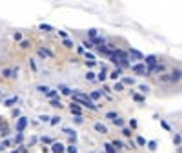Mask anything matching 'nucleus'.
I'll list each match as a JSON object with an SVG mask.
<instances>
[{"label": "nucleus", "instance_id": "nucleus-43", "mask_svg": "<svg viewBox=\"0 0 182 153\" xmlns=\"http://www.w3.org/2000/svg\"><path fill=\"white\" fill-rule=\"evenodd\" d=\"M13 37H15V40H20V42H22V35H20V33H15Z\"/></svg>", "mask_w": 182, "mask_h": 153}, {"label": "nucleus", "instance_id": "nucleus-19", "mask_svg": "<svg viewBox=\"0 0 182 153\" xmlns=\"http://www.w3.org/2000/svg\"><path fill=\"white\" fill-rule=\"evenodd\" d=\"M49 106H53V107H62V102H60L58 99H53V100L49 102Z\"/></svg>", "mask_w": 182, "mask_h": 153}, {"label": "nucleus", "instance_id": "nucleus-31", "mask_svg": "<svg viewBox=\"0 0 182 153\" xmlns=\"http://www.w3.org/2000/svg\"><path fill=\"white\" fill-rule=\"evenodd\" d=\"M64 46H66V48H73V42H71L69 38H64Z\"/></svg>", "mask_w": 182, "mask_h": 153}, {"label": "nucleus", "instance_id": "nucleus-47", "mask_svg": "<svg viewBox=\"0 0 182 153\" xmlns=\"http://www.w3.org/2000/svg\"><path fill=\"white\" fill-rule=\"evenodd\" d=\"M129 126L131 128H136V120H129Z\"/></svg>", "mask_w": 182, "mask_h": 153}, {"label": "nucleus", "instance_id": "nucleus-28", "mask_svg": "<svg viewBox=\"0 0 182 153\" xmlns=\"http://www.w3.org/2000/svg\"><path fill=\"white\" fill-rule=\"evenodd\" d=\"M86 78H87V80H95L97 77H95V73H93V71H87V73H86Z\"/></svg>", "mask_w": 182, "mask_h": 153}, {"label": "nucleus", "instance_id": "nucleus-30", "mask_svg": "<svg viewBox=\"0 0 182 153\" xmlns=\"http://www.w3.org/2000/svg\"><path fill=\"white\" fill-rule=\"evenodd\" d=\"M49 122H51L53 126H57V124L60 122V117H51V119H49Z\"/></svg>", "mask_w": 182, "mask_h": 153}, {"label": "nucleus", "instance_id": "nucleus-11", "mask_svg": "<svg viewBox=\"0 0 182 153\" xmlns=\"http://www.w3.org/2000/svg\"><path fill=\"white\" fill-rule=\"evenodd\" d=\"M120 75H122V68H115V69H113V71H111V75H109V77L117 80V78H119Z\"/></svg>", "mask_w": 182, "mask_h": 153}, {"label": "nucleus", "instance_id": "nucleus-40", "mask_svg": "<svg viewBox=\"0 0 182 153\" xmlns=\"http://www.w3.org/2000/svg\"><path fill=\"white\" fill-rule=\"evenodd\" d=\"M49 119H51V117H48V115H40V120H42V122H48Z\"/></svg>", "mask_w": 182, "mask_h": 153}, {"label": "nucleus", "instance_id": "nucleus-6", "mask_svg": "<svg viewBox=\"0 0 182 153\" xmlns=\"http://www.w3.org/2000/svg\"><path fill=\"white\" fill-rule=\"evenodd\" d=\"M51 151H53V153H64V151H66V148H64V144L55 142V144L51 146Z\"/></svg>", "mask_w": 182, "mask_h": 153}, {"label": "nucleus", "instance_id": "nucleus-27", "mask_svg": "<svg viewBox=\"0 0 182 153\" xmlns=\"http://www.w3.org/2000/svg\"><path fill=\"white\" fill-rule=\"evenodd\" d=\"M113 122H115V126H119V128H122V126H124V120H122L120 117H117V119L113 120Z\"/></svg>", "mask_w": 182, "mask_h": 153}, {"label": "nucleus", "instance_id": "nucleus-4", "mask_svg": "<svg viewBox=\"0 0 182 153\" xmlns=\"http://www.w3.org/2000/svg\"><path fill=\"white\" fill-rule=\"evenodd\" d=\"M26 126H28V119H26V117H20L18 122H16V131H18V133H22Z\"/></svg>", "mask_w": 182, "mask_h": 153}, {"label": "nucleus", "instance_id": "nucleus-36", "mask_svg": "<svg viewBox=\"0 0 182 153\" xmlns=\"http://www.w3.org/2000/svg\"><path fill=\"white\" fill-rule=\"evenodd\" d=\"M122 133H124V137H131V129L124 128V131H122Z\"/></svg>", "mask_w": 182, "mask_h": 153}, {"label": "nucleus", "instance_id": "nucleus-29", "mask_svg": "<svg viewBox=\"0 0 182 153\" xmlns=\"http://www.w3.org/2000/svg\"><path fill=\"white\" fill-rule=\"evenodd\" d=\"M139 90H140L142 93H148V91H149V86H146V84H142V86H139Z\"/></svg>", "mask_w": 182, "mask_h": 153}, {"label": "nucleus", "instance_id": "nucleus-20", "mask_svg": "<svg viewBox=\"0 0 182 153\" xmlns=\"http://www.w3.org/2000/svg\"><path fill=\"white\" fill-rule=\"evenodd\" d=\"M104 148H106V153H117V151H115V148H113L109 142H107V144H104Z\"/></svg>", "mask_w": 182, "mask_h": 153}, {"label": "nucleus", "instance_id": "nucleus-33", "mask_svg": "<svg viewBox=\"0 0 182 153\" xmlns=\"http://www.w3.org/2000/svg\"><path fill=\"white\" fill-rule=\"evenodd\" d=\"M136 144H139V146H144V144H146V139H142V137H136Z\"/></svg>", "mask_w": 182, "mask_h": 153}, {"label": "nucleus", "instance_id": "nucleus-23", "mask_svg": "<svg viewBox=\"0 0 182 153\" xmlns=\"http://www.w3.org/2000/svg\"><path fill=\"white\" fill-rule=\"evenodd\" d=\"M113 90H115V91H124V86H122L120 82H115V86H113Z\"/></svg>", "mask_w": 182, "mask_h": 153}, {"label": "nucleus", "instance_id": "nucleus-39", "mask_svg": "<svg viewBox=\"0 0 182 153\" xmlns=\"http://www.w3.org/2000/svg\"><path fill=\"white\" fill-rule=\"evenodd\" d=\"M86 58H87V60H95V55H93V53H86Z\"/></svg>", "mask_w": 182, "mask_h": 153}, {"label": "nucleus", "instance_id": "nucleus-17", "mask_svg": "<svg viewBox=\"0 0 182 153\" xmlns=\"http://www.w3.org/2000/svg\"><path fill=\"white\" fill-rule=\"evenodd\" d=\"M106 77H107V75H106V68H102V71L98 73V77H97V78H98L100 82H104V80H106Z\"/></svg>", "mask_w": 182, "mask_h": 153}, {"label": "nucleus", "instance_id": "nucleus-12", "mask_svg": "<svg viewBox=\"0 0 182 153\" xmlns=\"http://www.w3.org/2000/svg\"><path fill=\"white\" fill-rule=\"evenodd\" d=\"M38 57H53V53L49 49H46V48H40L38 49Z\"/></svg>", "mask_w": 182, "mask_h": 153}, {"label": "nucleus", "instance_id": "nucleus-16", "mask_svg": "<svg viewBox=\"0 0 182 153\" xmlns=\"http://www.w3.org/2000/svg\"><path fill=\"white\" fill-rule=\"evenodd\" d=\"M46 95H48V99H51V100H53V99H57V95H58V93H57V90H49Z\"/></svg>", "mask_w": 182, "mask_h": 153}, {"label": "nucleus", "instance_id": "nucleus-42", "mask_svg": "<svg viewBox=\"0 0 182 153\" xmlns=\"http://www.w3.org/2000/svg\"><path fill=\"white\" fill-rule=\"evenodd\" d=\"M29 66H31V69H33V71L37 69V64H35V60H29Z\"/></svg>", "mask_w": 182, "mask_h": 153}, {"label": "nucleus", "instance_id": "nucleus-26", "mask_svg": "<svg viewBox=\"0 0 182 153\" xmlns=\"http://www.w3.org/2000/svg\"><path fill=\"white\" fill-rule=\"evenodd\" d=\"M66 151H67V153H77V146H75V144L67 146V148H66Z\"/></svg>", "mask_w": 182, "mask_h": 153}, {"label": "nucleus", "instance_id": "nucleus-13", "mask_svg": "<svg viewBox=\"0 0 182 153\" xmlns=\"http://www.w3.org/2000/svg\"><path fill=\"white\" fill-rule=\"evenodd\" d=\"M87 97H89L91 100H93V102H95L97 99H100V97H102V93H100V91H91V93H89Z\"/></svg>", "mask_w": 182, "mask_h": 153}, {"label": "nucleus", "instance_id": "nucleus-37", "mask_svg": "<svg viewBox=\"0 0 182 153\" xmlns=\"http://www.w3.org/2000/svg\"><path fill=\"white\" fill-rule=\"evenodd\" d=\"M173 142L178 146V144H180V135H175V137H173Z\"/></svg>", "mask_w": 182, "mask_h": 153}, {"label": "nucleus", "instance_id": "nucleus-7", "mask_svg": "<svg viewBox=\"0 0 182 153\" xmlns=\"http://www.w3.org/2000/svg\"><path fill=\"white\" fill-rule=\"evenodd\" d=\"M144 62L149 66V68H153V66H157V57H155V55H149V57L144 58ZM146 64H144V66H146Z\"/></svg>", "mask_w": 182, "mask_h": 153}, {"label": "nucleus", "instance_id": "nucleus-45", "mask_svg": "<svg viewBox=\"0 0 182 153\" xmlns=\"http://www.w3.org/2000/svg\"><path fill=\"white\" fill-rule=\"evenodd\" d=\"M58 35H60L62 38H67V33H66V31H58Z\"/></svg>", "mask_w": 182, "mask_h": 153}, {"label": "nucleus", "instance_id": "nucleus-15", "mask_svg": "<svg viewBox=\"0 0 182 153\" xmlns=\"http://www.w3.org/2000/svg\"><path fill=\"white\" fill-rule=\"evenodd\" d=\"M122 86H133L135 84V80L131 78V77H126V78H122V82H120Z\"/></svg>", "mask_w": 182, "mask_h": 153}, {"label": "nucleus", "instance_id": "nucleus-9", "mask_svg": "<svg viewBox=\"0 0 182 153\" xmlns=\"http://www.w3.org/2000/svg\"><path fill=\"white\" fill-rule=\"evenodd\" d=\"M58 90H60L62 95H69V97H71V93H73V91H71V87H67V86H64V84L58 86Z\"/></svg>", "mask_w": 182, "mask_h": 153}, {"label": "nucleus", "instance_id": "nucleus-41", "mask_svg": "<svg viewBox=\"0 0 182 153\" xmlns=\"http://www.w3.org/2000/svg\"><path fill=\"white\" fill-rule=\"evenodd\" d=\"M11 73H13V69H4V77H11Z\"/></svg>", "mask_w": 182, "mask_h": 153}, {"label": "nucleus", "instance_id": "nucleus-49", "mask_svg": "<svg viewBox=\"0 0 182 153\" xmlns=\"http://www.w3.org/2000/svg\"><path fill=\"white\" fill-rule=\"evenodd\" d=\"M13 153H18V151H13Z\"/></svg>", "mask_w": 182, "mask_h": 153}, {"label": "nucleus", "instance_id": "nucleus-46", "mask_svg": "<svg viewBox=\"0 0 182 153\" xmlns=\"http://www.w3.org/2000/svg\"><path fill=\"white\" fill-rule=\"evenodd\" d=\"M75 122L77 124H82V117H75Z\"/></svg>", "mask_w": 182, "mask_h": 153}, {"label": "nucleus", "instance_id": "nucleus-32", "mask_svg": "<svg viewBox=\"0 0 182 153\" xmlns=\"http://www.w3.org/2000/svg\"><path fill=\"white\" fill-rule=\"evenodd\" d=\"M40 29H42V31H51L53 28H51V26H48V24H40Z\"/></svg>", "mask_w": 182, "mask_h": 153}, {"label": "nucleus", "instance_id": "nucleus-3", "mask_svg": "<svg viewBox=\"0 0 182 153\" xmlns=\"http://www.w3.org/2000/svg\"><path fill=\"white\" fill-rule=\"evenodd\" d=\"M131 69H133V73H136V75H146V66L144 64H133L131 66Z\"/></svg>", "mask_w": 182, "mask_h": 153}, {"label": "nucleus", "instance_id": "nucleus-25", "mask_svg": "<svg viewBox=\"0 0 182 153\" xmlns=\"http://www.w3.org/2000/svg\"><path fill=\"white\" fill-rule=\"evenodd\" d=\"M64 133H66V135H69V137H73V135H77V133H75V131H73L71 128H64Z\"/></svg>", "mask_w": 182, "mask_h": 153}, {"label": "nucleus", "instance_id": "nucleus-10", "mask_svg": "<svg viewBox=\"0 0 182 153\" xmlns=\"http://www.w3.org/2000/svg\"><path fill=\"white\" fill-rule=\"evenodd\" d=\"M168 80H171V82H178V80H180V69H175Z\"/></svg>", "mask_w": 182, "mask_h": 153}, {"label": "nucleus", "instance_id": "nucleus-22", "mask_svg": "<svg viewBox=\"0 0 182 153\" xmlns=\"http://www.w3.org/2000/svg\"><path fill=\"white\" fill-rule=\"evenodd\" d=\"M133 99H135V100H136V102H140V104H142V102H144V100H146V99H144V97H142V95H139V93H133Z\"/></svg>", "mask_w": 182, "mask_h": 153}, {"label": "nucleus", "instance_id": "nucleus-14", "mask_svg": "<svg viewBox=\"0 0 182 153\" xmlns=\"http://www.w3.org/2000/svg\"><path fill=\"white\" fill-rule=\"evenodd\" d=\"M111 146H113V148H117V149H119V148H126V149H129L128 146H124V142H122V140H113V142H111Z\"/></svg>", "mask_w": 182, "mask_h": 153}, {"label": "nucleus", "instance_id": "nucleus-1", "mask_svg": "<svg viewBox=\"0 0 182 153\" xmlns=\"http://www.w3.org/2000/svg\"><path fill=\"white\" fill-rule=\"evenodd\" d=\"M71 97H73V102L78 104V106H84V107H87V109H93V111H95V109H98V106H97L93 100H91L87 95L80 93V91H73Z\"/></svg>", "mask_w": 182, "mask_h": 153}, {"label": "nucleus", "instance_id": "nucleus-44", "mask_svg": "<svg viewBox=\"0 0 182 153\" xmlns=\"http://www.w3.org/2000/svg\"><path fill=\"white\" fill-rule=\"evenodd\" d=\"M15 142H22V133H18V135L15 137Z\"/></svg>", "mask_w": 182, "mask_h": 153}, {"label": "nucleus", "instance_id": "nucleus-5", "mask_svg": "<svg viewBox=\"0 0 182 153\" xmlns=\"http://www.w3.org/2000/svg\"><path fill=\"white\" fill-rule=\"evenodd\" d=\"M69 109H71V113H73L75 117H82V109H80V106H78V104H75V102H73Z\"/></svg>", "mask_w": 182, "mask_h": 153}, {"label": "nucleus", "instance_id": "nucleus-21", "mask_svg": "<svg viewBox=\"0 0 182 153\" xmlns=\"http://www.w3.org/2000/svg\"><path fill=\"white\" fill-rule=\"evenodd\" d=\"M37 91H40V93H48V91H49V87H48V86H37Z\"/></svg>", "mask_w": 182, "mask_h": 153}, {"label": "nucleus", "instance_id": "nucleus-48", "mask_svg": "<svg viewBox=\"0 0 182 153\" xmlns=\"http://www.w3.org/2000/svg\"><path fill=\"white\" fill-rule=\"evenodd\" d=\"M0 149H2V144H0Z\"/></svg>", "mask_w": 182, "mask_h": 153}, {"label": "nucleus", "instance_id": "nucleus-2", "mask_svg": "<svg viewBox=\"0 0 182 153\" xmlns=\"http://www.w3.org/2000/svg\"><path fill=\"white\" fill-rule=\"evenodd\" d=\"M128 58H131V60H144V55H142L139 49H129Z\"/></svg>", "mask_w": 182, "mask_h": 153}, {"label": "nucleus", "instance_id": "nucleus-35", "mask_svg": "<svg viewBox=\"0 0 182 153\" xmlns=\"http://www.w3.org/2000/svg\"><path fill=\"white\" fill-rule=\"evenodd\" d=\"M20 48H24V49L29 48V42H28V40H22V42H20Z\"/></svg>", "mask_w": 182, "mask_h": 153}, {"label": "nucleus", "instance_id": "nucleus-34", "mask_svg": "<svg viewBox=\"0 0 182 153\" xmlns=\"http://www.w3.org/2000/svg\"><path fill=\"white\" fill-rule=\"evenodd\" d=\"M87 35H89L91 38H95V37H97V29H89V31H87Z\"/></svg>", "mask_w": 182, "mask_h": 153}, {"label": "nucleus", "instance_id": "nucleus-38", "mask_svg": "<svg viewBox=\"0 0 182 153\" xmlns=\"http://www.w3.org/2000/svg\"><path fill=\"white\" fill-rule=\"evenodd\" d=\"M148 146H149V149H151V151H153V149H155V148H157V142H155V140H151V142H149V144H148Z\"/></svg>", "mask_w": 182, "mask_h": 153}, {"label": "nucleus", "instance_id": "nucleus-24", "mask_svg": "<svg viewBox=\"0 0 182 153\" xmlns=\"http://www.w3.org/2000/svg\"><path fill=\"white\" fill-rule=\"evenodd\" d=\"M106 117H107V119H111V120H115V119H117L119 115H117L115 111H107V113H106Z\"/></svg>", "mask_w": 182, "mask_h": 153}, {"label": "nucleus", "instance_id": "nucleus-8", "mask_svg": "<svg viewBox=\"0 0 182 153\" xmlns=\"http://www.w3.org/2000/svg\"><path fill=\"white\" fill-rule=\"evenodd\" d=\"M95 129L98 131V133H102V135H106V133H107V128H106L102 122H95Z\"/></svg>", "mask_w": 182, "mask_h": 153}, {"label": "nucleus", "instance_id": "nucleus-18", "mask_svg": "<svg viewBox=\"0 0 182 153\" xmlns=\"http://www.w3.org/2000/svg\"><path fill=\"white\" fill-rule=\"evenodd\" d=\"M16 102H18V97H11V99L6 100V106H13V104H16Z\"/></svg>", "mask_w": 182, "mask_h": 153}]
</instances>
